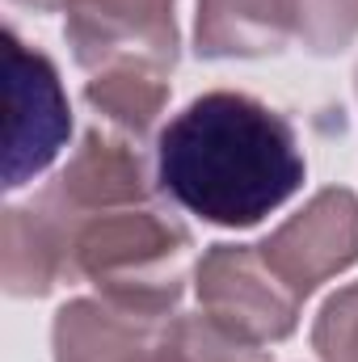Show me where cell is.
I'll use <instances>...</instances> for the list:
<instances>
[{
	"instance_id": "cell-11",
	"label": "cell",
	"mask_w": 358,
	"mask_h": 362,
	"mask_svg": "<svg viewBox=\"0 0 358 362\" xmlns=\"http://www.w3.org/2000/svg\"><path fill=\"white\" fill-rule=\"evenodd\" d=\"M165 76L169 72L148 68V64H110L101 72H89L85 101L114 131L139 139L144 131H152V122L161 118V110L169 101V81Z\"/></svg>"
},
{
	"instance_id": "cell-12",
	"label": "cell",
	"mask_w": 358,
	"mask_h": 362,
	"mask_svg": "<svg viewBox=\"0 0 358 362\" xmlns=\"http://www.w3.org/2000/svg\"><path fill=\"white\" fill-rule=\"evenodd\" d=\"M287 13L312 51H342L358 34V0H287Z\"/></svg>"
},
{
	"instance_id": "cell-7",
	"label": "cell",
	"mask_w": 358,
	"mask_h": 362,
	"mask_svg": "<svg viewBox=\"0 0 358 362\" xmlns=\"http://www.w3.org/2000/svg\"><path fill=\"white\" fill-rule=\"evenodd\" d=\"M0 278L4 291L17 299L51 295L55 286L72 282V219L47 198L13 202L4 211V236H0Z\"/></svg>"
},
{
	"instance_id": "cell-6",
	"label": "cell",
	"mask_w": 358,
	"mask_h": 362,
	"mask_svg": "<svg viewBox=\"0 0 358 362\" xmlns=\"http://www.w3.org/2000/svg\"><path fill=\"white\" fill-rule=\"evenodd\" d=\"M262 253L274 274L304 299L325 278L358 262V198L350 189L316 194L291 223L270 236Z\"/></svg>"
},
{
	"instance_id": "cell-1",
	"label": "cell",
	"mask_w": 358,
	"mask_h": 362,
	"mask_svg": "<svg viewBox=\"0 0 358 362\" xmlns=\"http://www.w3.org/2000/svg\"><path fill=\"white\" fill-rule=\"evenodd\" d=\"M308 160L291 122L236 89L194 97L156 139V181L215 228H253L299 194Z\"/></svg>"
},
{
	"instance_id": "cell-10",
	"label": "cell",
	"mask_w": 358,
	"mask_h": 362,
	"mask_svg": "<svg viewBox=\"0 0 358 362\" xmlns=\"http://www.w3.org/2000/svg\"><path fill=\"white\" fill-rule=\"evenodd\" d=\"M291 34L287 0H198V55H270Z\"/></svg>"
},
{
	"instance_id": "cell-5",
	"label": "cell",
	"mask_w": 358,
	"mask_h": 362,
	"mask_svg": "<svg viewBox=\"0 0 358 362\" xmlns=\"http://www.w3.org/2000/svg\"><path fill=\"white\" fill-rule=\"evenodd\" d=\"M68 47L85 72L148 64L169 72L178 59L173 0H68Z\"/></svg>"
},
{
	"instance_id": "cell-3",
	"label": "cell",
	"mask_w": 358,
	"mask_h": 362,
	"mask_svg": "<svg viewBox=\"0 0 358 362\" xmlns=\"http://www.w3.org/2000/svg\"><path fill=\"white\" fill-rule=\"evenodd\" d=\"M72 135L68 93L55 64L4 30V185L21 189L42 177Z\"/></svg>"
},
{
	"instance_id": "cell-13",
	"label": "cell",
	"mask_w": 358,
	"mask_h": 362,
	"mask_svg": "<svg viewBox=\"0 0 358 362\" xmlns=\"http://www.w3.org/2000/svg\"><path fill=\"white\" fill-rule=\"evenodd\" d=\"M316 350L325 362H358V282L325 303L316 320Z\"/></svg>"
},
{
	"instance_id": "cell-4",
	"label": "cell",
	"mask_w": 358,
	"mask_h": 362,
	"mask_svg": "<svg viewBox=\"0 0 358 362\" xmlns=\"http://www.w3.org/2000/svg\"><path fill=\"white\" fill-rule=\"evenodd\" d=\"M198 299L219 329L253 346L282 341L299 312V295L274 274L266 253L249 245H215L202 257Z\"/></svg>"
},
{
	"instance_id": "cell-9",
	"label": "cell",
	"mask_w": 358,
	"mask_h": 362,
	"mask_svg": "<svg viewBox=\"0 0 358 362\" xmlns=\"http://www.w3.org/2000/svg\"><path fill=\"white\" fill-rule=\"evenodd\" d=\"M165 320L110 299H72L55 316V362H165Z\"/></svg>"
},
{
	"instance_id": "cell-8",
	"label": "cell",
	"mask_w": 358,
	"mask_h": 362,
	"mask_svg": "<svg viewBox=\"0 0 358 362\" xmlns=\"http://www.w3.org/2000/svg\"><path fill=\"white\" fill-rule=\"evenodd\" d=\"M47 194L72 215H93V211L148 202L152 185H148V165L131 144V135L114 127L110 131L93 127L81 139V148L68 156V165L55 173V181L47 185Z\"/></svg>"
},
{
	"instance_id": "cell-2",
	"label": "cell",
	"mask_w": 358,
	"mask_h": 362,
	"mask_svg": "<svg viewBox=\"0 0 358 362\" xmlns=\"http://www.w3.org/2000/svg\"><path fill=\"white\" fill-rule=\"evenodd\" d=\"M64 215L72 219L76 278H89L101 291V299L118 308L144 316H169V308L181 299L185 266H190V232L169 211L152 202H131L93 215H72V211Z\"/></svg>"
}]
</instances>
